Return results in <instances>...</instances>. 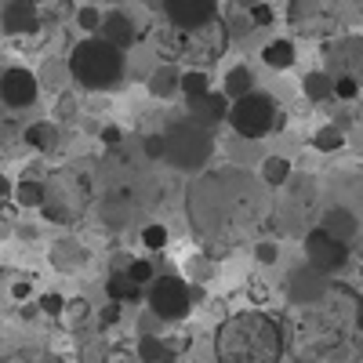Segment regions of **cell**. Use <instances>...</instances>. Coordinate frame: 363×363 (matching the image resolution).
<instances>
[{"instance_id":"cell-9","label":"cell","mask_w":363,"mask_h":363,"mask_svg":"<svg viewBox=\"0 0 363 363\" xmlns=\"http://www.w3.org/2000/svg\"><path fill=\"white\" fill-rule=\"evenodd\" d=\"M145 301H149V313H153L157 320L174 323V320H186L189 316L193 291H189V284L182 280V277H157L153 284H149Z\"/></svg>"},{"instance_id":"cell-35","label":"cell","mask_w":363,"mask_h":363,"mask_svg":"<svg viewBox=\"0 0 363 363\" xmlns=\"http://www.w3.org/2000/svg\"><path fill=\"white\" fill-rule=\"evenodd\" d=\"M62 313H66V320H69L73 327H80V323L91 316V309H87V301H84V298H73V301H66V309H62Z\"/></svg>"},{"instance_id":"cell-46","label":"cell","mask_w":363,"mask_h":363,"mask_svg":"<svg viewBox=\"0 0 363 363\" xmlns=\"http://www.w3.org/2000/svg\"><path fill=\"white\" fill-rule=\"evenodd\" d=\"M145 8H153V11H160V8H164V0H145Z\"/></svg>"},{"instance_id":"cell-15","label":"cell","mask_w":363,"mask_h":363,"mask_svg":"<svg viewBox=\"0 0 363 363\" xmlns=\"http://www.w3.org/2000/svg\"><path fill=\"white\" fill-rule=\"evenodd\" d=\"M0 22H4L8 33L26 37V33H37L40 29V11H37V4H26V0H8Z\"/></svg>"},{"instance_id":"cell-24","label":"cell","mask_w":363,"mask_h":363,"mask_svg":"<svg viewBox=\"0 0 363 363\" xmlns=\"http://www.w3.org/2000/svg\"><path fill=\"white\" fill-rule=\"evenodd\" d=\"M255 91V73H251V66H233L229 73H225V84H222V95L233 102V99H244V95H251Z\"/></svg>"},{"instance_id":"cell-11","label":"cell","mask_w":363,"mask_h":363,"mask_svg":"<svg viewBox=\"0 0 363 363\" xmlns=\"http://www.w3.org/2000/svg\"><path fill=\"white\" fill-rule=\"evenodd\" d=\"M330 294V277H323L320 269H313L309 262L298 265L291 277H287V298L294 309H306V306H320V301Z\"/></svg>"},{"instance_id":"cell-25","label":"cell","mask_w":363,"mask_h":363,"mask_svg":"<svg viewBox=\"0 0 363 363\" xmlns=\"http://www.w3.org/2000/svg\"><path fill=\"white\" fill-rule=\"evenodd\" d=\"M342 66H345V73L363 87V37H349L345 44H342Z\"/></svg>"},{"instance_id":"cell-43","label":"cell","mask_w":363,"mask_h":363,"mask_svg":"<svg viewBox=\"0 0 363 363\" xmlns=\"http://www.w3.org/2000/svg\"><path fill=\"white\" fill-rule=\"evenodd\" d=\"M356 330H359V335H363V298L356 301Z\"/></svg>"},{"instance_id":"cell-42","label":"cell","mask_w":363,"mask_h":363,"mask_svg":"<svg viewBox=\"0 0 363 363\" xmlns=\"http://www.w3.org/2000/svg\"><path fill=\"white\" fill-rule=\"evenodd\" d=\"M102 138H106L109 145H116V142H120V131H116V128H106V131H102Z\"/></svg>"},{"instance_id":"cell-23","label":"cell","mask_w":363,"mask_h":363,"mask_svg":"<svg viewBox=\"0 0 363 363\" xmlns=\"http://www.w3.org/2000/svg\"><path fill=\"white\" fill-rule=\"evenodd\" d=\"M301 91H306L309 102H327V99H335V77L323 69H313L301 77Z\"/></svg>"},{"instance_id":"cell-28","label":"cell","mask_w":363,"mask_h":363,"mask_svg":"<svg viewBox=\"0 0 363 363\" xmlns=\"http://www.w3.org/2000/svg\"><path fill=\"white\" fill-rule=\"evenodd\" d=\"M262 182L265 186H287L291 182V160L287 157H265V164H262Z\"/></svg>"},{"instance_id":"cell-48","label":"cell","mask_w":363,"mask_h":363,"mask_svg":"<svg viewBox=\"0 0 363 363\" xmlns=\"http://www.w3.org/2000/svg\"><path fill=\"white\" fill-rule=\"evenodd\" d=\"M26 4H40V0H26Z\"/></svg>"},{"instance_id":"cell-34","label":"cell","mask_w":363,"mask_h":363,"mask_svg":"<svg viewBox=\"0 0 363 363\" xmlns=\"http://www.w3.org/2000/svg\"><path fill=\"white\" fill-rule=\"evenodd\" d=\"M359 91H363V87H359V84H356L349 73H338V77H335V99H345V102H352V99L359 95Z\"/></svg>"},{"instance_id":"cell-5","label":"cell","mask_w":363,"mask_h":363,"mask_svg":"<svg viewBox=\"0 0 363 363\" xmlns=\"http://www.w3.org/2000/svg\"><path fill=\"white\" fill-rule=\"evenodd\" d=\"M91 207V182L77 167H58L44 178V200L40 215L51 225H77Z\"/></svg>"},{"instance_id":"cell-13","label":"cell","mask_w":363,"mask_h":363,"mask_svg":"<svg viewBox=\"0 0 363 363\" xmlns=\"http://www.w3.org/2000/svg\"><path fill=\"white\" fill-rule=\"evenodd\" d=\"M164 18L178 29H196L211 18H218V0H164Z\"/></svg>"},{"instance_id":"cell-29","label":"cell","mask_w":363,"mask_h":363,"mask_svg":"<svg viewBox=\"0 0 363 363\" xmlns=\"http://www.w3.org/2000/svg\"><path fill=\"white\" fill-rule=\"evenodd\" d=\"M124 277H128L135 287H149V284L157 280V269H153V262H149V258H135V262L124 265Z\"/></svg>"},{"instance_id":"cell-2","label":"cell","mask_w":363,"mask_h":363,"mask_svg":"<svg viewBox=\"0 0 363 363\" xmlns=\"http://www.w3.org/2000/svg\"><path fill=\"white\" fill-rule=\"evenodd\" d=\"M349 320L356 323V306L338 309L335 298H323L320 306H306L301 316L284 327L287 342H294V352L301 363H349L352 342H349Z\"/></svg>"},{"instance_id":"cell-27","label":"cell","mask_w":363,"mask_h":363,"mask_svg":"<svg viewBox=\"0 0 363 363\" xmlns=\"http://www.w3.org/2000/svg\"><path fill=\"white\" fill-rule=\"evenodd\" d=\"M106 294H109V301H116V306H128V301L142 298V287H135L124 272H113V277L106 280Z\"/></svg>"},{"instance_id":"cell-31","label":"cell","mask_w":363,"mask_h":363,"mask_svg":"<svg viewBox=\"0 0 363 363\" xmlns=\"http://www.w3.org/2000/svg\"><path fill=\"white\" fill-rule=\"evenodd\" d=\"M313 145L320 149V153H335V149H342V145H345V135H342V128L327 124V128H320V131L313 135Z\"/></svg>"},{"instance_id":"cell-47","label":"cell","mask_w":363,"mask_h":363,"mask_svg":"<svg viewBox=\"0 0 363 363\" xmlns=\"http://www.w3.org/2000/svg\"><path fill=\"white\" fill-rule=\"evenodd\" d=\"M4 193H8V182H4V178H0V200H4Z\"/></svg>"},{"instance_id":"cell-30","label":"cell","mask_w":363,"mask_h":363,"mask_svg":"<svg viewBox=\"0 0 363 363\" xmlns=\"http://www.w3.org/2000/svg\"><path fill=\"white\" fill-rule=\"evenodd\" d=\"M44 200V182H33V178H22L15 186V203L22 207H40Z\"/></svg>"},{"instance_id":"cell-26","label":"cell","mask_w":363,"mask_h":363,"mask_svg":"<svg viewBox=\"0 0 363 363\" xmlns=\"http://www.w3.org/2000/svg\"><path fill=\"white\" fill-rule=\"evenodd\" d=\"M178 91L186 95V102L203 99L207 91H211V77H207V69H186V73L178 77Z\"/></svg>"},{"instance_id":"cell-32","label":"cell","mask_w":363,"mask_h":363,"mask_svg":"<svg viewBox=\"0 0 363 363\" xmlns=\"http://www.w3.org/2000/svg\"><path fill=\"white\" fill-rule=\"evenodd\" d=\"M142 247H145V251H164V247H167V229H164L160 222H149V225L142 229Z\"/></svg>"},{"instance_id":"cell-14","label":"cell","mask_w":363,"mask_h":363,"mask_svg":"<svg viewBox=\"0 0 363 363\" xmlns=\"http://www.w3.org/2000/svg\"><path fill=\"white\" fill-rule=\"evenodd\" d=\"M95 37H102L106 44H113V48H120V51H128V48L138 40V29H135L131 15H124V11H109V15H102V26H99V33H95Z\"/></svg>"},{"instance_id":"cell-10","label":"cell","mask_w":363,"mask_h":363,"mask_svg":"<svg viewBox=\"0 0 363 363\" xmlns=\"http://www.w3.org/2000/svg\"><path fill=\"white\" fill-rule=\"evenodd\" d=\"M306 262L313 269H320L323 277H335V272L345 269V262H349V244H342V240H335L330 233H323L316 225L306 236Z\"/></svg>"},{"instance_id":"cell-33","label":"cell","mask_w":363,"mask_h":363,"mask_svg":"<svg viewBox=\"0 0 363 363\" xmlns=\"http://www.w3.org/2000/svg\"><path fill=\"white\" fill-rule=\"evenodd\" d=\"M77 26L84 29L87 37H95V33H99V26H102V11H99V8H91V4L80 8V11H77Z\"/></svg>"},{"instance_id":"cell-7","label":"cell","mask_w":363,"mask_h":363,"mask_svg":"<svg viewBox=\"0 0 363 363\" xmlns=\"http://www.w3.org/2000/svg\"><path fill=\"white\" fill-rule=\"evenodd\" d=\"M160 142H164L160 160L174 171H203L211 157H215V135L193 116H182L174 124H167L160 131Z\"/></svg>"},{"instance_id":"cell-20","label":"cell","mask_w":363,"mask_h":363,"mask_svg":"<svg viewBox=\"0 0 363 363\" xmlns=\"http://www.w3.org/2000/svg\"><path fill=\"white\" fill-rule=\"evenodd\" d=\"M58 124H51V120H37V124L26 128V145L37 149V153H55L58 149Z\"/></svg>"},{"instance_id":"cell-1","label":"cell","mask_w":363,"mask_h":363,"mask_svg":"<svg viewBox=\"0 0 363 363\" xmlns=\"http://www.w3.org/2000/svg\"><path fill=\"white\" fill-rule=\"evenodd\" d=\"M186 211L207 247H233L262 225L265 196L247 171L218 167L196 178L186 196Z\"/></svg>"},{"instance_id":"cell-45","label":"cell","mask_w":363,"mask_h":363,"mask_svg":"<svg viewBox=\"0 0 363 363\" xmlns=\"http://www.w3.org/2000/svg\"><path fill=\"white\" fill-rule=\"evenodd\" d=\"M255 4H258V0H236V8H240V11H247V8H255Z\"/></svg>"},{"instance_id":"cell-12","label":"cell","mask_w":363,"mask_h":363,"mask_svg":"<svg viewBox=\"0 0 363 363\" xmlns=\"http://www.w3.org/2000/svg\"><path fill=\"white\" fill-rule=\"evenodd\" d=\"M37 95H40V84L29 69H22V66L4 69V77H0V102L8 109H29L37 102Z\"/></svg>"},{"instance_id":"cell-19","label":"cell","mask_w":363,"mask_h":363,"mask_svg":"<svg viewBox=\"0 0 363 363\" xmlns=\"http://www.w3.org/2000/svg\"><path fill=\"white\" fill-rule=\"evenodd\" d=\"M178 77H182V69L174 62H160L153 73H149V80H145L149 95H153V99H171L178 91Z\"/></svg>"},{"instance_id":"cell-4","label":"cell","mask_w":363,"mask_h":363,"mask_svg":"<svg viewBox=\"0 0 363 363\" xmlns=\"http://www.w3.org/2000/svg\"><path fill=\"white\" fill-rule=\"evenodd\" d=\"M229 26L225 18H211L196 29H178V26H164L157 33V51L167 55V62H182L189 69H207L229 51Z\"/></svg>"},{"instance_id":"cell-37","label":"cell","mask_w":363,"mask_h":363,"mask_svg":"<svg viewBox=\"0 0 363 363\" xmlns=\"http://www.w3.org/2000/svg\"><path fill=\"white\" fill-rule=\"evenodd\" d=\"M106 359H109V349L102 342H87L80 349V363H106Z\"/></svg>"},{"instance_id":"cell-3","label":"cell","mask_w":363,"mask_h":363,"mask_svg":"<svg viewBox=\"0 0 363 363\" xmlns=\"http://www.w3.org/2000/svg\"><path fill=\"white\" fill-rule=\"evenodd\" d=\"M284 352V323L262 309L233 313L215 330V363H280Z\"/></svg>"},{"instance_id":"cell-18","label":"cell","mask_w":363,"mask_h":363,"mask_svg":"<svg viewBox=\"0 0 363 363\" xmlns=\"http://www.w3.org/2000/svg\"><path fill=\"white\" fill-rule=\"evenodd\" d=\"M320 229L330 233L335 240H342V244H349V240L359 233V222L349 207H327L323 211V218H320Z\"/></svg>"},{"instance_id":"cell-8","label":"cell","mask_w":363,"mask_h":363,"mask_svg":"<svg viewBox=\"0 0 363 363\" xmlns=\"http://www.w3.org/2000/svg\"><path fill=\"white\" fill-rule=\"evenodd\" d=\"M280 102L265 95V91H251L244 99H233L229 102V124L240 138H265L280 128Z\"/></svg>"},{"instance_id":"cell-16","label":"cell","mask_w":363,"mask_h":363,"mask_svg":"<svg viewBox=\"0 0 363 363\" xmlns=\"http://www.w3.org/2000/svg\"><path fill=\"white\" fill-rule=\"evenodd\" d=\"M189 116H193V120H200L203 128L215 131V128L222 124V120H229V99L222 95V91H207L203 99L189 102Z\"/></svg>"},{"instance_id":"cell-44","label":"cell","mask_w":363,"mask_h":363,"mask_svg":"<svg viewBox=\"0 0 363 363\" xmlns=\"http://www.w3.org/2000/svg\"><path fill=\"white\" fill-rule=\"evenodd\" d=\"M11 294H15V298H26V294H29V284H26V280H22V284H15V287H11Z\"/></svg>"},{"instance_id":"cell-36","label":"cell","mask_w":363,"mask_h":363,"mask_svg":"<svg viewBox=\"0 0 363 363\" xmlns=\"http://www.w3.org/2000/svg\"><path fill=\"white\" fill-rule=\"evenodd\" d=\"M247 18H251V26H272V18H277V11H272L269 4H265V0H258V4L255 8H247Z\"/></svg>"},{"instance_id":"cell-38","label":"cell","mask_w":363,"mask_h":363,"mask_svg":"<svg viewBox=\"0 0 363 363\" xmlns=\"http://www.w3.org/2000/svg\"><path fill=\"white\" fill-rule=\"evenodd\" d=\"M8 363H62L58 356H51V352H37V349H29V352H18V356H11Z\"/></svg>"},{"instance_id":"cell-41","label":"cell","mask_w":363,"mask_h":363,"mask_svg":"<svg viewBox=\"0 0 363 363\" xmlns=\"http://www.w3.org/2000/svg\"><path fill=\"white\" fill-rule=\"evenodd\" d=\"M145 153L153 157V160H160V153H164V142H160V135H149V138H145Z\"/></svg>"},{"instance_id":"cell-6","label":"cell","mask_w":363,"mask_h":363,"mask_svg":"<svg viewBox=\"0 0 363 363\" xmlns=\"http://www.w3.org/2000/svg\"><path fill=\"white\" fill-rule=\"evenodd\" d=\"M124 51L106 44L102 37H84L73 51H69V73L80 87L87 91H113L124 80Z\"/></svg>"},{"instance_id":"cell-17","label":"cell","mask_w":363,"mask_h":363,"mask_svg":"<svg viewBox=\"0 0 363 363\" xmlns=\"http://www.w3.org/2000/svg\"><path fill=\"white\" fill-rule=\"evenodd\" d=\"M87 258H91V251L80 244V240H73V236H62V240H55V244H51V265L58 272H80L87 265Z\"/></svg>"},{"instance_id":"cell-22","label":"cell","mask_w":363,"mask_h":363,"mask_svg":"<svg viewBox=\"0 0 363 363\" xmlns=\"http://www.w3.org/2000/svg\"><path fill=\"white\" fill-rule=\"evenodd\" d=\"M294 44L287 40V37H277V40H269L265 48H262V62L269 66V69H291L294 66Z\"/></svg>"},{"instance_id":"cell-21","label":"cell","mask_w":363,"mask_h":363,"mask_svg":"<svg viewBox=\"0 0 363 363\" xmlns=\"http://www.w3.org/2000/svg\"><path fill=\"white\" fill-rule=\"evenodd\" d=\"M138 363H174V349L167 338H153V335H142L138 349H135Z\"/></svg>"},{"instance_id":"cell-39","label":"cell","mask_w":363,"mask_h":363,"mask_svg":"<svg viewBox=\"0 0 363 363\" xmlns=\"http://www.w3.org/2000/svg\"><path fill=\"white\" fill-rule=\"evenodd\" d=\"M44 309H48L51 316H58V313L66 309V298H62V294H44Z\"/></svg>"},{"instance_id":"cell-40","label":"cell","mask_w":363,"mask_h":363,"mask_svg":"<svg viewBox=\"0 0 363 363\" xmlns=\"http://www.w3.org/2000/svg\"><path fill=\"white\" fill-rule=\"evenodd\" d=\"M277 258H280L277 244H258V262H262V265H272Z\"/></svg>"}]
</instances>
